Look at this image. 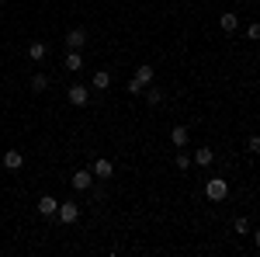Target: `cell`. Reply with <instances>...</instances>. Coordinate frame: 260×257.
<instances>
[{
  "label": "cell",
  "instance_id": "20",
  "mask_svg": "<svg viewBox=\"0 0 260 257\" xmlns=\"http://www.w3.org/2000/svg\"><path fill=\"white\" fill-rule=\"evenodd\" d=\"M246 39H250V42H260V21H253V24L246 28Z\"/></svg>",
  "mask_w": 260,
  "mask_h": 257
},
{
  "label": "cell",
  "instance_id": "21",
  "mask_svg": "<svg viewBox=\"0 0 260 257\" xmlns=\"http://www.w3.org/2000/svg\"><path fill=\"white\" fill-rule=\"evenodd\" d=\"M246 150H250L253 157H260V136H250V139H246Z\"/></svg>",
  "mask_w": 260,
  "mask_h": 257
},
{
  "label": "cell",
  "instance_id": "15",
  "mask_svg": "<svg viewBox=\"0 0 260 257\" xmlns=\"http://www.w3.org/2000/svg\"><path fill=\"white\" fill-rule=\"evenodd\" d=\"M45 91H49V77L45 73H35L31 77V94H45Z\"/></svg>",
  "mask_w": 260,
  "mask_h": 257
},
{
  "label": "cell",
  "instance_id": "22",
  "mask_svg": "<svg viewBox=\"0 0 260 257\" xmlns=\"http://www.w3.org/2000/svg\"><path fill=\"white\" fill-rule=\"evenodd\" d=\"M253 243H257V250H260V230H257V233H253Z\"/></svg>",
  "mask_w": 260,
  "mask_h": 257
},
{
  "label": "cell",
  "instance_id": "14",
  "mask_svg": "<svg viewBox=\"0 0 260 257\" xmlns=\"http://www.w3.org/2000/svg\"><path fill=\"white\" fill-rule=\"evenodd\" d=\"M212 160H215V153H212L208 146H201V150H194V163H198V167H212Z\"/></svg>",
  "mask_w": 260,
  "mask_h": 257
},
{
  "label": "cell",
  "instance_id": "11",
  "mask_svg": "<svg viewBox=\"0 0 260 257\" xmlns=\"http://www.w3.org/2000/svg\"><path fill=\"white\" fill-rule=\"evenodd\" d=\"M56 209H59V202H56L52 195H42L39 198V212H42V216H56Z\"/></svg>",
  "mask_w": 260,
  "mask_h": 257
},
{
  "label": "cell",
  "instance_id": "6",
  "mask_svg": "<svg viewBox=\"0 0 260 257\" xmlns=\"http://www.w3.org/2000/svg\"><path fill=\"white\" fill-rule=\"evenodd\" d=\"M219 28L225 32V35H233V32L240 28V18H236L233 11H222V18H219Z\"/></svg>",
  "mask_w": 260,
  "mask_h": 257
},
{
  "label": "cell",
  "instance_id": "13",
  "mask_svg": "<svg viewBox=\"0 0 260 257\" xmlns=\"http://www.w3.org/2000/svg\"><path fill=\"white\" fill-rule=\"evenodd\" d=\"M66 70H70V73H80V70H83V56L77 52V49H70V56H66Z\"/></svg>",
  "mask_w": 260,
  "mask_h": 257
},
{
  "label": "cell",
  "instance_id": "18",
  "mask_svg": "<svg viewBox=\"0 0 260 257\" xmlns=\"http://www.w3.org/2000/svg\"><path fill=\"white\" fill-rule=\"evenodd\" d=\"M233 230H236V233H243V237H246V233H250V219H236V222H233Z\"/></svg>",
  "mask_w": 260,
  "mask_h": 257
},
{
  "label": "cell",
  "instance_id": "19",
  "mask_svg": "<svg viewBox=\"0 0 260 257\" xmlns=\"http://www.w3.org/2000/svg\"><path fill=\"white\" fill-rule=\"evenodd\" d=\"M174 163H177V170H191V157H187V153H177Z\"/></svg>",
  "mask_w": 260,
  "mask_h": 257
},
{
  "label": "cell",
  "instance_id": "16",
  "mask_svg": "<svg viewBox=\"0 0 260 257\" xmlns=\"http://www.w3.org/2000/svg\"><path fill=\"white\" fill-rule=\"evenodd\" d=\"M94 87H98V91H108V87H111V73H108V70H98V73H94Z\"/></svg>",
  "mask_w": 260,
  "mask_h": 257
},
{
  "label": "cell",
  "instance_id": "8",
  "mask_svg": "<svg viewBox=\"0 0 260 257\" xmlns=\"http://www.w3.org/2000/svg\"><path fill=\"white\" fill-rule=\"evenodd\" d=\"M66 45H70V49H77V52H80L83 45H87V32H83V28H73V32H70V35H66Z\"/></svg>",
  "mask_w": 260,
  "mask_h": 257
},
{
  "label": "cell",
  "instance_id": "17",
  "mask_svg": "<svg viewBox=\"0 0 260 257\" xmlns=\"http://www.w3.org/2000/svg\"><path fill=\"white\" fill-rule=\"evenodd\" d=\"M146 101H149V104H163V91L149 83V87H146Z\"/></svg>",
  "mask_w": 260,
  "mask_h": 257
},
{
  "label": "cell",
  "instance_id": "3",
  "mask_svg": "<svg viewBox=\"0 0 260 257\" xmlns=\"http://www.w3.org/2000/svg\"><path fill=\"white\" fill-rule=\"evenodd\" d=\"M66 98H70V104H77V108H83V104L90 101V91H87L83 83H73V87L66 91Z\"/></svg>",
  "mask_w": 260,
  "mask_h": 257
},
{
  "label": "cell",
  "instance_id": "5",
  "mask_svg": "<svg viewBox=\"0 0 260 257\" xmlns=\"http://www.w3.org/2000/svg\"><path fill=\"white\" fill-rule=\"evenodd\" d=\"M170 142H174L177 150H184V146L191 142V129H187V125H177V129L170 132Z\"/></svg>",
  "mask_w": 260,
  "mask_h": 257
},
{
  "label": "cell",
  "instance_id": "12",
  "mask_svg": "<svg viewBox=\"0 0 260 257\" xmlns=\"http://www.w3.org/2000/svg\"><path fill=\"white\" fill-rule=\"evenodd\" d=\"M28 60H31V63L45 60V42H28Z\"/></svg>",
  "mask_w": 260,
  "mask_h": 257
},
{
  "label": "cell",
  "instance_id": "9",
  "mask_svg": "<svg viewBox=\"0 0 260 257\" xmlns=\"http://www.w3.org/2000/svg\"><path fill=\"white\" fill-rule=\"evenodd\" d=\"M21 163H24V153H18V150H7L4 153V167L7 170H21Z\"/></svg>",
  "mask_w": 260,
  "mask_h": 257
},
{
  "label": "cell",
  "instance_id": "7",
  "mask_svg": "<svg viewBox=\"0 0 260 257\" xmlns=\"http://www.w3.org/2000/svg\"><path fill=\"white\" fill-rule=\"evenodd\" d=\"M115 174V167H111V160L108 157H101V160H94V178H101V181H108Z\"/></svg>",
  "mask_w": 260,
  "mask_h": 257
},
{
  "label": "cell",
  "instance_id": "10",
  "mask_svg": "<svg viewBox=\"0 0 260 257\" xmlns=\"http://www.w3.org/2000/svg\"><path fill=\"white\" fill-rule=\"evenodd\" d=\"M153 77H156V73H153V66H139V70H136V83H139L142 91H146V87H149V83H153Z\"/></svg>",
  "mask_w": 260,
  "mask_h": 257
},
{
  "label": "cell",
  "instance_id": "4",
  "mask_svg": "<svg viewBox=\"0 0 260 257\" xmlns=\"http://www.w3.org/2000/svg\"><path fill=\"white\" fill-rule=\"evenodd\" d=\"M70 184H73V191H87V188L94 184V170H87V167H83V170H77V174L70 178Z\"/></svg>",
  "mask_w": 260,
  "mask_h": 257
},
{
  "label": "cell",
  "instance_id": "1",
  "mask_svg": "<svg viewBox=\"0 0 260 257\" xmlns=\"http://www.w3.org/2000/svg\"><path fill=\"white\" fill-rule=\"evenodd\" d=\"M205 195H208V202H225V198H229V181L225 178H208Z\"/></svg>",
  "mask_w": 260,
  "mask_h": 257
},
{
  "label": "cell",
  "instance_id": "2",
  "mask_svg": "<svg viewBox=\"0 0 260 257\" xmlns=\"http://www.w3.org/2000/svg\"><path fill=\"white\" fill-rule=\"evenodd\" d=\"M56 216H59L62 222L70 226V222H77V219H80V205H77V202H59V209H56Z\"/></svg>",
  "mask_w": 260,
  "mask_h": 257
}]
</instances>
